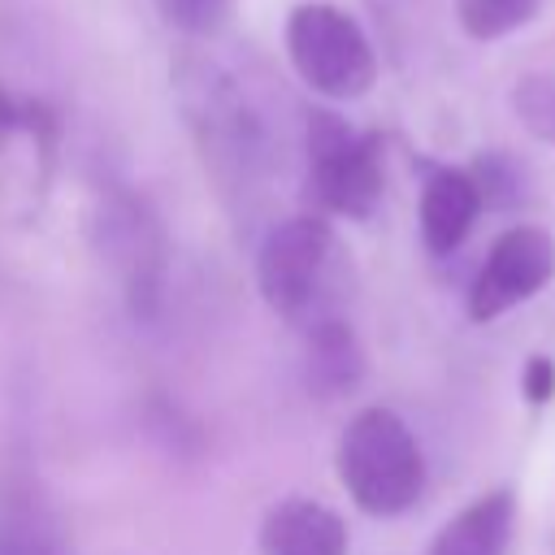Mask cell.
Masks as SVG:
<instances>
[{"label": "cell", "instance_id": "obj_1", "mask_svg": "<svg viewBox=\"0 0 555 555\" xmlns=\"http://www.w3.org/2000/svg\"><path fill=\"white\" fill-rule=\"evenodd\" d=\"M186 117L217 169L247 178L269 156V108L251 74L221 56H186L178 69Z\"/></svg>", "mask_w": 555, "mask_h": 555}, {"label": "cell", "instance_id": "obj_2", "mask_svg": "<svg viewBox=\"0 0 555 555\" xmlns=\"http://www.w3.org/2000/svg\"><path fill=\"white\" fill-rule=\"evenodd\" d=\"M338 477L360 512L399 516L425 490V455L399 412L364 408L338 438Z\"/></svg>", "mask_w": 555, "mask_h": 555}, {"label": "cell", "instance_id": "obj_3", "mask_svg": "<svg viewBox=\"0 0 555 555\" xmlns=\"http://www.w3.org/2000/svg\"><path fill=\"white\" fill-rule=\"evenodd\" d=\"M286 56L299 82L325 100H360L377 82V52L364 26L330 0H304L291 9Z\"/></svg>", "mask_w": 555, "mask_h": 555}, {"label": "cell", "instance_id": "obj_4", "mask_svg": "<svg viewBox=\"0 0 555 555\" xmlns=\"http://www.w3.org/2000/svg\"><path fill=\"white\" fill-rule=\"evenodd\" d=\"M304 156H308V191L325 212L364 221L386 186L382 139L351 130L338 113L312 108L304 117Z\"/></svg>", "mask_w": 555, "mask_h": 555}, {"label": "cell", "instance_id": "obj_5", "mask_svg": "<svg viewBox=\"0 0 555 555\" xmlns=\"http://www.w3.org/2000/svg\"><path fill=\"white\" fill-rule=\"evenodd\" d=\"M334 260V230L325 217H286L278 221L256 256V286L264 295V304L282 317H299L317 291L321 278Z\"/></svg>", "mask_w": 555, "mask_h": 555}, {"label": "cell", "instance_id": "obj_6", "mask_svg": "<svg viewBox=\"0 0 555 555\" xmlns=\"http://www.w3.org/2000/svg\"><path fill=\"white\" fill-rule=\"evenodd\" d=\"M555 278V238L542 225H512L486 251L473 286H468V317L499 321L516 304L546 291Z\"/></svg>", "mask_w": 555, "mask_h": 555}, {"label": "cell", "instance_id": "obj_7", "mask_svg": "<svg viewBox=\"0 0 555 555\" xmlns=\"http://www.w3.org/2000/svg\"><path fill=\"white\" fill-rule=\"evenodd\" d=\"M260 555H347V525L317 499H282L260 520Z\"/></svg>", "mask_w": 555, "mask_h": 555}, {"label": "cell", "instance_id": "obj_8", "mask_svg": "<svg viewBox=\"0 0 555 555\" xmlns=\"http://www.w3.org/2000/svg\"><path fill=\"white\" fill-rule=\"evenodd\" d=\"M416 212H421L425 247L434 256H451L468 238V230H473V221L481 212L477 178L468 169H451V165L434 169L425 178V186H421V208Z\"/></svg>", "mask_w": 555, "mask_h": 555}, {"label": "cell", "instance_id": "obj_9", "mask_svg": "<svg viewBox=\"0 0 555 555\" xmlns=\"http://www.w3.org/2000/svg\"><path fill=\"white\" fill-rule=\"evenodd\" d=\"M516 529V494L512 490H490L460 507L429 542L425 555H507Z\"/></svg>", "mask_w": 555, "mask_h": 555}, {"label": "cell", "instance_id": "obj_10", "mask_svg": "<svg viewBox=\"0 0 555 555\" xmlns=\"http://www.w3.org/2000/svg\"><path fill=\"white\" fill-rule=\"evenodd\" d=\"M364 377V356L360 343L351 334V325L343 321H321L308 334V386L325 399L356 390Z\"/></svg>", "mask_w": 555, "mask_h": 555}, {"label": "cell", "instance_id": "obj_11", "mask_svg": "<svg viewBox=\"0 0 555 555\" xmlns=\"http://www.w3.org/2000/svg\"><path fill=\"white\" fill-rule=\"evenodd\" d=\"M512 108L520 117V126L542 139V143H555V39L551 48L516 78L512 87Z\"/></svg>", "mask_w": 555, "mask_h": 555}, {"label": "cell", "instance_id": "obj_12", "mask_svg": "<svg viewBox=\"0 0 555 555\" xmlns=\"http://www.w3.org/2000/svg\"><path fill=\"white\" fill-rule=\"evenodd\" d=\"M542 0H455V17L464 26L468 39H503L512 30H520L533 13H538Z\"/></svg>", "mask_w": 555, "mask_h": 555}, {"label": "cell", "instance_id": "obj_13", "mask_svg": "<svg viewBox=\"0 0 555 555\" xmlns=\"http://www.w3.org/2000/svg\"><path fill=\"white\" fill-rule=\"evenodd\" d=\"M156 13L169 30L186 35V39H212L225 30L234 0H156Z\"/></svg>", "mask_w": 555, "mask_h": 555}, {"label": "cell", "instance_id": "obj_14", "mask_svg": "<svg viewBox=\"0 0 555 555\" xmlns=\"http://www.w3.org/2000/svg\"><path fill=\"white\" fill-rule=\"evenodd\" d=\"M555 395V364L546 356H533L525 364V399L529 403H546Z\"/></svg>", "mask_w": 555, "mask_h": 555}, {"label": "cell", "instance_id": "obj_15", "mask_svg": "<svg viewBox=\"0 0 555 555\" xmlns=\"http://www.w3.org/2000/svg\"><path fill=\"white\" fill-rule=\"evenodd\" d=\"M26 117H30V108H22V104H13L4 91H0V139L9 134V130H17V126H26Z\"/></svg>", "mask_w": 555, "mask_h": 555}]
</instances>
